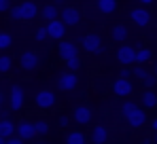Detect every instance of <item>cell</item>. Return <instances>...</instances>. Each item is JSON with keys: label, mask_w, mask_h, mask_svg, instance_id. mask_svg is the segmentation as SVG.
<instances>
[{"label": "cell", "mask_w": 157, "mask_h": 144, "mask_svg": "<svg viewBox=\"0 0 157 144\" xmlns=\"http://www.w3.org/2000/svg\"><path fill=\"white\" fill-rule=\"evenodd\" d=\"M96 9H98L102 15H110V13L117 11V0H98Z\"/></svg>", "instance_id": "17"}, {"label": "cell", "mask_w": 157, "mask_h": 144, "mask_svg": "<svg viewBox=\"0 0 157 144\" xmlns=\"http://www.w3.org/2000/svg\"><path fill=\"white\" fill-rule=\"evenodd\" d=\"M53 4L57 6V4H64V0H53Z\"/></svg>", "instance_id": "38"}, {"label": "cell", "mask_w": 157, "mask_h": 144, "mask_svg": "<svg viewBox=\"0 0 157 144\" xmlns=\"http://www.w3.org/2000/svg\"><path fill=\"white\" fill-rule=\"evenodd\" d=\"M15 136L21 138L24 142L36 138V129H34V121H21L19 125H15Z\"/></svg>", "instance_id": "6"}, {"label": "cell", "mask_w": 157, "mask_h": 144, "mask_svg": "<svg viewBox=\"0 0 157 144\" xmlns=\"http://www.w3.org/2000/svg\"><path fill=\"white\" fill-rule=\"evenodd\" d=\"M91 142L94 144H106L108 142V129L104 125H96L91 129Z\"/></svg>", "instance_id": "16"}, {"label": "cell", "mask_w": 157, "mask_h": 144, "mask_svg": "<svg viewBox=\"0 0 157 144\" xmlns=\"http://www.w3.org/2000/svg\"><path fill=\"white\" fill-rule=\"evenodd\" d=\"M142 83H144V87H147V89H153V87H155V83H157V76L149 72V74L142 78Z\"/></svg>", "instance_id": "29"}, {"label": "cell", "mask_w": 157, "mask_h": 144, "mask_svg": "<svg viewBox=\"0 0 157 144\" xmlns=\"http://www.w3.org/2000/svg\"><path fill=\"white\" fill-rule=\"evenodd\" d=\"M57 53H59V57H62L64 62H68V59L78 57V47L72 43V40H62L59 47H57Z\"/></svg>", "instance_id": "7"}, {"label": "cell", "mask_w": 157, "mask_h": 144, "mask_svg": "<svg viewBox=\"0 0 157 144\" xmlns=\"http://www.w3.org/2000/svg\"><path fill=\"white\" fill-rule=\"evenodd\" d=\"M153 74H155V76H157V59H155V72H153Z\"/></svg>", "instance_id": "40"}, {"label": "cell", "mask_w": 157, "mask_h": 144, "mask_svg": "<svg viewBox=\"0 0 157 144\" xmlns=\"http://www.w3.org/2000/svg\"><path fill=\"white\" fill-rule=\"evenodd\" d=\"M4 144H24V140H21V138H17V136H11V138H6V140H4Z\"/></svg>", "instance_id": "32"}, {"label": "cell", "mask_w": 157, "mask_h": 144, "mask_svg": "<svg viewBox=\"0 0 157 144\" xmlns=\"http://www.w3.org/2000/svg\"><path fill=\"white\" fill-rule=\"evenodd\" d=\"M130 19H132V21H134L136 25L144 28V25H149V24H151V13H149L147 9H132Z\"/></svg>", "instance_id": "14"}, {"label": "cell", "mask_w": 157, "mask_h": 144, "mask_svg": "<svg viewBox=\"0 0 157 144\" xmlns=\"http://www.w3.org/2000/svg\"><path fill=\"white\" fill-rule=\"evenodd\" d=\"M153 59V53H151V49H136V62L134 64H138V66H144L147 62H151Z\"/></svg>", "instance_id": "21"}, {"label": "cell", "mask_w": 157, "mask_h": 144, "mask_svg": "<svg viewBox=\"0 0 157 144\" xmlns=\"http://www.w3.org/2000/svg\"><path fill=\"white\" fill-rule=\"evenodd\" d=\"M78 85V76L77 72H62L59 76H57V87L62 89V91H75Z\"/></svg>", "instance_id": "2"}, {"label": "cell", "mask_w": 157, "mask_h": 144, "mask_svg": "<svg viewBox=\"0 0 157 144\" xmlns=\"http://www.w3.org/2000/svg\"><path fill=\"white\" fill-rule=\"evenodd\" d=\"M36 144H47V142H36Z\"/></svg>", "instance_id": "43"}, {"label": "cell", "mask_w": 157, "mask_h": 144, "mask_svg": "<svg viewBox=\"0 0 157 144\" xmlns=\"http://www.w3.org/2000/svg\"><path fill=\"white\" fill-rule=\"evenodd\" d=\"M9 13H11V19H15V21H30L36 17L38 6H36V2L26 0V2H19L17 6H11Z\"/></svg>", "instance_id": "1"}, {"label": "cell", "mask_w": 157, "mask_h": 144, "mask_svg": "<svg viewBox=\"0 0 157 144\" xmlns=\"http://www.w3.org/2000/svg\"><path fill=\"white\" fill-rule=\"evenodd\" d=\"M40 15L47 19V21H53V19H59V9L55 4H45L40 9Z\"/></svg>", "instance_id": "19"}, {"label": "cell", "mask_w": 157, "mask_h": 144, "mask_svg": "<svg viewBox=\"0 0 157 144\" xmlns=\"http://www.w3.org/2000/svg\"><path fill=\"white\" fill-rule=\"evenodd\" d=\"M136 106H138L136 102H123V104H121V117L125 119V117L130 115V112L134 110V108H136Z\"/></svg>", "instance_id": "27"}, {"label": "cell", "mask_w": 157, "mask_h": 144, "mask_svg": "<svg viewBox=\"0 0 157 144\" xmlns=\"http://www.w3.org/2000/svg\"><path fill=\"white\" fill-rule=\"evenodd\" d=\"M9 104H11V110H21V106H24V87L21 85H13L11 87Z\"/></svg>", "instance_id": "11"}, {"label": "cell", "mask_w": 157, "mask_h": 144, "mask_svg": "<svg viewBox=\"0 0 157 144\" xmlns=\"http://www.w3.org/2000/svg\"><path fill=\"white\" fill-rule=\"evenodd\" d=\"M11 66H13V59H11L9 55H0V74L9 72V70H11Z\"/></svg>", "instance_id": "25"}, {"label": "cell", "mask_w": 157, "mask_h": 144, "mask_svg": "<svg viewBox=\"0 0 157 144\" xmlns=\"http://www.w3.org/2000/svg\"><path fill=\"white\" fill-rule=\"evenodd\" d=\"M2 104H4V96H2V91H0V112H2Z\"/></svg>", "instance_id": "37"}, {"label": "cell", "mask_w": 157, "mask_h": 144, "mask_svg": "<svg viewBox=\"0 0 157 144\" xmlns=\"http://www.w3.org/2000/svg\"><path fill=\"white\" fill-rule=\"evenodd\" d=\"M34 129H36V136H47L49 134V123L45 119H36L34 121Z\"/></svg>", "instance_id": "24"}, {"label": "cell", "mask_w": 157, "mask_h": 144, "mask_svg": "<svg viewBox=\"0 0 157 144\" xmlns=\"http://www.w3.org/2000/svg\"><path fill=\"white\" fill-rule=\"evenodd\" d=\"M9 9H11V0H0V13L9 11Z\"/></svg>", "instance_id": "33"}, {"label": "cell", "mask_w": 157, "mask_h": 144, "mask_svg": "<svg viewBox=\"0 0 157 144\" xmlns=\"http://www.w3.org/2000/svg\"><path fill=\"white\" fill-rule=\"evenodd\" d=\"M11 45H13V38H11V34H6V32H0V51L9 49Z\"/></svg>", "instance_id": "26"}, {"label": "cell", "mask_w": 157, "mask_h": 144, "mask_svg": "<svg viewBox=\"0 0 157 144\" xmlns=\"http://www.w3.org/2000/svg\"><path fill=\"white\" fill-rule=\"evenodd\" d=\"M130 74H132V70L128 68V66H123V68H121V72H119V78H128Z\"/></svg>", "instance_id": "34"}, {"label": "cell", "mask_w": 157, "mask_h": 144, "mask_svg": "<svg viewBox=\"0 0 157 144\" xmlns=\"http://www.w3.org/2000/svg\"><path fill=\"white\" fill-rule=\"evenodd\" d=\"M0 144H4V138H0Z\"/></svg>", "instance_id": "41"}, {"label": "cell", "mask_w": 157, "mask_h": 144, "mask_svg": "<svg viewBox=\"0 0 157 144\" xmlns=\"http://www.w3.org/2000/svg\"><path fill=\"white\" fill-rule=\"evenodd\" d=\"M66 68H68V72H77L78 68H81V59H78V57L68 59V62H66Z\"/></svg>", "instance_id": "30"}, {"label": "cell", "mask_w": 157, "mask_h": 144, "mask_svg": "<svg viewBox=\"0 0 157 144\" xmlns=\"http://www.w3.org/2000/svg\"><path fill=\"white\" fill-rule=\"evenodd\" d=\"M140 102H142V106L144 108H155L157 106V93L153 89H144V93L140 97Z\"/></svg>", "instance_id": "18"}, {"label": "cell", "mask_w": 157, "mask_h": 144, "mask_svg": "<svg viewBox=\"0 0 157 144\" xmlns=\"http://www.w3.org/2000/svg\"><path fill=\"white\" fill-rule=\"evenodd\" d=\"M59 21L64 25H78L81 24V13L75 6H66V9H59Z\"/></svg>", "instance_id": "3"}, {"label": "cell", "mask_w": 157, "mask_h": 144, "mask_svg": "<svg viewBox=\"0 0 157 144\" xmlns=\"http://www.w3.org/2000/svg\"><path fill=\"white\" fill-rule=\"evenodd\" d=\"M132 83H130V78H117L115 83H113V93L117 97H128L132 93Z\"/></svg>", "instance_id": "13"}, {"label": "cell", "mask_w": 157, "mask_h": 144, "mask_svg": "<svg viewBox=\"0 0 157 144\" xmlns=\"http://www.w3.org/2000/svg\"><path fill=\"white\" fill-rule=\"evenodd\" d=\"M11 136H15V125L11 123L9 119H0V138H11Z\"/></svg>", "instance_id": "20"}, {"label": "cell", "mask_w": 157, "mask_h": 144, "mask_svg": "<svg viewBox=\"0 0 157 144\" xmlns=\"http://www.w3.org/2000/svg\"><path fill=\"white\" fill-rule=\"evenodd\" d=\"M147 74H149V72L144 70V66H138V64H136V66L132 68V76H136V78H140V81H142V78L147 76Z\"/></svg>", "instance_id": "28"}, {"label": "cell", "mask_w": 157, "mask_h": 144, "mask_svg": "<svg viewBox=\"0 0 157 144\" xmlns=\"http://www.w3.org/2000/svg\"><path fill=\"white\" fill-rule=\"evenodd\" d=\"M117 59L121 66H132L136 62V49L130 47V45H121L117 49Z\"/></svg>", "instance_id": "8"}, {"label": "cell", "mask_w": 157, "mask_h": 144, "mask_svg": "<svg viewBox=\"0 0 157 144\" xmlns=\"http://www.w3.org/2000/svg\"><path fill=\"white\" fill-rule=\"evenodd\" d=\"M125 38H128V28L123 24L115 25V28H113V40H115V43H123Z\"/></svg>", "instance_id": "22"}, {"label": "cell", "mask_w": 157, "mask_h": 144, "mask_svg": "<svg viewBox=\"0 0 157 144\" xmlns=\"http://www.w3.org/2000/svg\"><path fill=\"white\" fill-rule=\"evenodd\" d=\"M66 144H87V138L83 131H70L66 136Z\"/></svg>", "instance_id": "23"}, {"label": "cell", "mask_w": 157, "mask_h": 144, "mask_svg": "<svg viewBox=\"0 0 157 144\" xmlns=\"http://www.w3.org/2000/svg\"><path fill=\"white\" fill-rule=\"evenodd\" d=\"M81 43L87 53H102V38L98 34H85L81 38Z\"/></svg>", "instance_id": "5"}, {"label": "cell", "mask_w": 157, "mask_h": 144, "mask_svg": "<svg viewBox=\"0 0 157 144\" xmlns=\"http://www.w3.org/2000/svg\"><path fill=\"white\" fill-rule=\"evenodd\" d=\"M155 144H157V131H155Z\"/></svg>", "instance_id": "42"}, {"label": "cell", "mask_w": 157, "mask_h": 144, "mask_svg": "<svg viewBox=\"0 0 157 144\" xmlns=\"http://www.w3.org/2000/svg\"><path fill=\"white\" fill-rule=\"evenodd\" d=\"M125 121L130 123V127H136V129H138V127H142V125L147 123V112H144L140 106H136L130 115L125 117Z\"/></svg>", "instance_id": "12"}, {"label": "cell", "mask_w": 157, "mask_h": 144, "mask_svg": "<svg viewBox=\"0 0 157 144\" xmlns=\"http://www.w3.org/2000/svg\"><path fill=\"white\" fill-rule=\"evenodd\" d=\"M68 123H70V119H68V117H59V125H62V127H66Z\"/></svg>", "instance_id": "35"}, {"label": "cell", "mask_w": 157, "mask_h": 144, "mask_svg": "<svg viewBox=\"0 0 157 144\" xmlns=\"http://www.w3.org/2000/svg\"><path fill=\"white\" fill-rule=\"evenodd\" d=\"M72 119L77 121L78 125H87L91 121V108L85 106V104H78L77 108H75V112H72Z\"/></svg>", "instance_id": "15"}, {"label": "cell", "mask_w": 157, "mask_h": 144, "mask_svg": "<svg viewBox=\"0 0 157 144\" xmlns=\"http://www.w3.org/2000/svg\"><path fill=\"white\" fill-rule=\"evenodd\" d=\"M153 129L157 131V119H153Z\"/></svg>", "instance_id": "39"}, {"label": "cell", "mask_w": 157, "mask_h": 144, "mask_svg": "<svg viewBox=\"0 0 157 144\" xmlns=\"http://www.w3.org/2000/svg\"><path fill=\"white\" fill-rule=\"evenodd\" d=\"M45 38H49V36H47V30H45V25H43V28H38V30H36V40H40V43H43Z\"/></svg>", "instance_id": "31"}, {"label": "cell", "mask_w": 157, "mask_h": 144, "mask_svg": "<svg viewBox=\"0 0 157 144\" xmlns=\"http://www.w3.org/2000/svg\"><path fill=\"white\" fill-rule=\"evenodd\" d=\"M138 2H140V4H142V6H149V4H151V2H153V0H138Z\"/></svg>", "instance_id": "36"}, {"label": "cell", "mask_w": 157, "mask_h": 144, "mask_svg": "<svg viewBox=\"0 0 157 144\" xmlns=\"http://www.w3.org/2000/svg\"><path fill=\"white\" fill-rule=\"evenodd\" d=\"M38 64H40V57H38V53H34V51H24L21 57H19V66H21L24 70H28V72L36 70Z\"/></svg>", "instance_id": "9"}, {"label": "cell", "mask_w": 157, "mask_h": 144, "mask_svg": "<svg viewBox=\"0 0 157 144\" xmlns=\"http://www.w3.org/2000/svg\"><path fill=\"white\" fill-rule=\"evenodd\" d=\"M45 30H47V36H49V38H53V40H62V38H64V34H66V25L62 24L59 19L47 21Z\"/></svg>", "instance_id": "10"}, {"label": "cell", "mask_w": 157, "mask_h": 144, "mask_svg": "<svg viewBox=\"0 0 157 144\" xmlns=\"http://www.w3.org/2000/svg\"><path fill=\"white\" fill-rule=\"evenodd\" d=\"M55 102H57V97H55V93H53L51 89H43V91L36 93V106H38L40 110H49V108H53Z\"/></svg>", "instance_id": "4"}]
</instances>
